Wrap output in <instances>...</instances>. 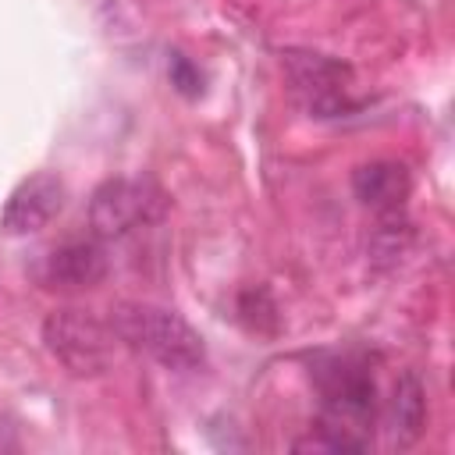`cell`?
<instances>
[{"mask_svg":"<svg viewBox=\"0 0 455 455\" xmlns=\"http://www.w3.org/2000/svg\"><path fill=\"white\" fill-rule=\"evenodd\" d=\"M110 327L117 338L167 370H196L206 359V345L199 331L174 309L153 302H117L110 309Z\"/></svg>","mask_w":455,"mask_h":455,"instance_id":"obj_1","label":"cell"},{"mask_svg":"<svg viewBox=\"0 0 455 455\" xmlns=\"http://www.w3.org/2000/svg\"><path fill=\"white\" fill-rule=\"evenodd\" d=\"M323 423L338 430H363L373 423L380 402H377V380L366 359L359 355H323V363L313 370Z\"/></svg>","mask_w":455,"mask_h":455,"instance_id":"obj_2","label":"cell"},{"mask_svg":"<svg viewBox=\"0 0 455 455\" xmlns=\"http://www.w3.org/2000/svg\"><path fill=\"white\" fill-rule=\"evenodd\" d=\"M43 341L53 352V359L64 363L75 377H96L114 363L117 331L110 320H96L82 309H53L43 323Z\"/></svg>","mask_w":455,"mask_h":455,"instance_id":"obj_3","label":"cell"},{"mask_svg":"<svg viewBox=\"0 0 455 455\" xmlns=\"http://www.w3.org/2000/svg\"><path fill=\"white\" fill-rule=\"evenodd\" d=\"M167 210V196L153 178H110L89 199V224L96 238H124L146 224H156Z\"/></svg>","mask_w":455,"mask_h":455,"instance_id":"obj_4","label":"cell"},{"mask_svg":"<svg viewBox=\"0 0 455 455\" xmlns=\"http://www.w3.org/2000/svg\"><path fill=\"white\" fill-rule=\"evenodd\" d=\"M60 206H64L60 178L50 171H39L11 192V199L0 213V224L7 235H32V231H43L60 213Z\"/></svg>","mask_w":455,"mask_h":455,"instance_id":"obj_5","label":"cell"},{"mask_svg":"<svg viewBox=\"0 0 455 455\" xmlns=\"http://www.w3.org/2000/svg\"><path fill=\"white\" fill-rule=\"evenodd\" d=\"M39 277L46 288H92L107 277V252L92 238H71L43 256Z\"/></svg>","mask_w":455,"mask_h":455,"instance_id":"obj_6","label":"cell"},{"mask_svg":"<svg viewBox=\"0 0 455 455\" xmlns=\"http://www.w3.org/2000/svg\"><path fill=\"white\" fill-rule=\"evenodd\" d=\"M352 188L366 206L380 213H398L409 196V171L395 160H373L352 174Z\"/></svg>","mask_w":455,"mask_h":455,"instance_id":"obj_7","label":"cell"},{"mask_svg":"<svg viewBox=\"0 0 455 455\" xmlns=\"http://www.w3.org/2000/svg\"><path fill=\"white\" fill-rule=\"evenodd\" d=\"M423 419H427L423 387L412 373H402L398 384H395V395L387 402V437H391V444H398V448L412 444L423 430Z\"/></svg>","mask_w":455,"mask_h":455,"instance_id":"obj_8","label":"cell"},{"mask_svg":"<svg viewBox=\"0 0 455 455\" xmlns=\"http://www.w3.org/2000/svg\"><path fill=\"white\" fill-rule=\"evenodd\" d=\"M171 82H174V85H178L185 96H196V92L203 89V78H199V71H196V68H192L185 57H178V53L171 57Z\"/></svg>","mask_w":455,"mask_h":455,"instance_id":"obj_9","label":"cell"}]
</instances>
